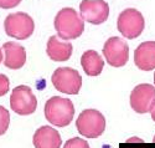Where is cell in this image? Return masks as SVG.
Returning <instances> with one entry per match:
<instances>
[{
	"mask_svg": "<svg viewBox=\"0 0 155 148\" xmlns=\"http://www.w3.org/2000/svg\"><path fill=\"white\" fill-rule=\"evenodd\" d=\"M81 65L83 67V71L88 76H98L103 71L104 61L102 56L94 50H87L81 56Z\"/></svg>",
	"mask_w": 155,
	"mask_h": 148,
	"instance_id": "9a60e30c",
	"label": "cell"
},
{
	"mask_svg": "<svg viewBox=\"0 0 155 148\" xmlns=\"http://www.w3.org/2000/svg\"><path fill=\"white\" fill-rule=\"evenodd\" d=\"M21 3V0H0V8L2 9H11L15 8Z\"/></svg>",
	"mask_w": 155,
	"mask_h": 148,
	"instance_id": "d6986e66",
	"label": "cell"
},
{
	"mask_svg": "<svg viewBox=\"0 0 155 148\" xmlns=\"http://www.w3.org/2000/svg\"><path fill=\"white\" fill-rule=\"evenodd\" d=\"M76 127L86 138H97L106 129V118L97 110H84L76 119Z\"/></svg>",
	"mask_w": 155,
	"mask_h": 148,
	"instance_id": "3957f363",
	"label": "cell"
},
{
	"mask_svg": "<svg viewBox=\"0 0 155 148\" xmlns=\"http://www.w3.org/2000/svg\"><path fill=\"white\" fill-rule=\"evenodd\" d=\"M55 88L66 95H77L82 87V77L80 72L71 67H58L51 77Z\"/></svg>",
	"mask_w": 155,
	"mask_h": 148,
	"instance_id": "277c9868",
	"label": "cell"
},
{
	"mask_svg": "<svg viewBox=\"0 0 155 148\" xmlns=\"http://www.w3.org/2000/svg\"><path fill=\"white\" fill-rule=\"evenodd\" d=\"M130 107L137 113H149L155 105V87L149 84L135 86L130 93Z\"/></svg>",
	"mask_w": 155,
	"mask_h": 148,
	"instance_id": "9c48e42d",
	"label": "cell"
},
{
	"mask_svg": "<svg viewBox=\"0 0 155 148\" xmlns=\"http://www.w3.org/2000/svg\"><path fill=\"white\" fill-rule=\"evenodd\" d=\"M143 142L144 141L141 138H137V137H132V138L127 139V143H143Z\"/></svg>",
	"mask_w": 155,
	"mask_h": 148,
	"instance_id": "ffe728a7",
	"label": "cell"
},
{
	"mask_svg": "<svg viewBox=\"0 0 155 148\" xmlns=\"http://www.w3.org/2000/svg\"><path fill=\"white\" fill-rule=\"evenodd\" d=\"M153 142H154V143H155V136H154V138H153Z\"/></svg>",
	"mask_w": 155,
	"mask_h": 148,
	"instance_id": "cb8c5ba5",
	"label": "cell"
},
{
	"mask_svg": "<svg viewBox=\"0 0 155 148\" xmlns=\"http://www.w3.org/2000/svg\"><path fill=\"white\" fill-rule=\"evenodd\" d=\"M103 55L110 66L122 67L129 60V46L120 37H109L103 46Z\"/></svg>",
	"mask_w": 155,
	"mask_h": 148,
	"instance_id": "ba28073f",
	"label": "cell"
},
{
	"mask_svg": "<svg viewBox=\"0 0 155 148\" xmlns=\"http://www.w3.org/2000/svg\"><path fill=\"white\" fill-rule=\"evenodd\" d=\"M10 125V115L5 107L0 106V136L5 134Z\"/></svg>",
	"mask_w": 155,
	"mask_h": 148,
	"instance_id": "2e32d148",
	"label": "cell"
},
{
	"mask_svg": "<svg viewBox=\"0 0 155 148\" xmlns=\"http://www.w3.org/2000/svg\"><path fill=\"white\" fill-rule=\"evenodd\" d=\"M2 60H3V52H2V49H0V64H2Z\"/></svg>",
	"mask_w": 155,
	"mask_h": 148,
	"instance_id": "7402d4cb",
	"label": "cell"
},
{
	"mask_svg": "<svg viewBox=\"0 0 155 148\" xmlns=\"http://www.w3.org/2000/svg\"><path fill=\"white\" fill-rule=\"evenodd\" d=\"M10 107L16 115L29 116L36 111L37 100L29 86H16L10 96Z\"/></svg>",
	"mask_w": 155,
	"mask_h": 148,
	"instance_id": "52a82bcc",
	"label": "cell"
},
{
	"mask_svg": "<svg viewBox=\"0 0 155 148\" xmlns=\"http://www.w3.org/2000/svg\"><path fill=\"white\" fill-rule=\"evenodd\" d=\"M80 12L83 20L93 25H101L109 16V5L104 0H82Z\"/></svg>",
	"mask_w": 155,
	"mask_h": 148,
	"instance_id": "30bf717a",
	"label": "cell"
},
{
	"mask_svg": "<svg viewBox=\"0 0 155 148\" xmlns=\"http://www.w3.org/2000/svg\"><path fill=\"white\" fill-rule=\"evenodd\" d=\"M74 115V106L70 98L54 96L46 101L45 117L51 125L56 127L68 126Z\"/></svg>",
	"mask_w": 155,
	"mask_h": 148,
	"instance_id": "7a4b0ae2",
	"label": "cell"
},
{
	"mask_svg": "<svg viewBox=\"0 0 155 148\" xmlns=\"http://www.w3.org/2000/svg\"><path fill=\"white\" fill-rule=\"evenodd\" d=\"M154 84H155V74H154Z\"/></svg>",
	"mask_w": 155,
	"mask_h": 148,
	"instance_id": "d4e9b609",
	"label": "cell"
},
{
	"mask_svg": "<svg viewBox=\"0 0 155 148\" xmlns=\"http://www.w3.org/2000/svg\"><path fill=\"white\" fill-rule=\"evenodd\" d=\"M4 51V65L8 69L19 70L26 62V50L18 43L8 41L3 45Z\"/></svg>",
	"mask_w": 155,
	"mask_h": 148,
	"instance_id": "8fae6325",
	"label": "cell"
},
{
	"mask_svg": "<svg viewBox=\"0 0 155 148\" xmlns=\"http://www.w3.org/2000/svg\"><path fill=\"white\" fill-rule=\"evenodd\" d=\"M10 90V80L6 75L0 74V97L6 95Z\"/></svg>",
	"mask_w": 155,
	"mask_h": 148,
	"instance_id": "ac0fdd59",
	"label": "cell"
},
{
	"mask_svg": "<svg viewBox=\"0 0 155 148\" xmlns=\"http://www.w3.org/2000/svg\"><path fill=\"white\" fill-rule=\"evenodd\" d=\"M150 115H151V118H153V121L155 122V105H154V107L151 108V111H150Z\"/></svg>",
	"mask_w": 155,
	"mask_h": 148,
	"instance_id": "44dd1931",
	"label": "cell"
},
{
	"mask_svg": "<svg viewBox=\"0 0 155 148\" xmlns=\"http://www.w3.org/2000/svg\"><path fill=\"white\" fill-rule=\"evenodd\" d=\"M4 28L8 36L15 37L18 40H26L32 35L35 24L30 15H28L26 12L19 11L6 16Z\"/></svg>",
	"mask_w": 155,
	"mask_h": 148,
	"instance_id": "8992f818",
	"label": "cell"
},
{
	"mask_svg": "<svg viewBox=\"0 0 155 148\" xmlns=\"http://www.w3.org/2000/svg\"><path fill=\"white\" fill-rule=\"evenodd\" d=\"M72 51H73V47H72L71 43L63 41L62 39H60L56 35H52L48 39L47 46H46V52H47V56L52 61L62 62V61L70 60Z\"/></svg>",
	"mask_w": 155,
	"mask_h": 148,
	"instance_id": "4fadbf2b",
	"label": "cell"
},
{
	"mask_svg": "<svg viewBox=\"0 0 155 148\" xmlns=\"http://www.w3.org/2000/svg\"><path fill=\"white\" fill-rule=\"evenodd\" d=\"M134 64L143 71L155 69V41H144L135 49Z\"/></svg>",
	"mask_w": 155,
	"mask_h": 148,
	"instance_id": "7c38bea8",
	"label": "cell"
},
{
	"mask_svg": "<svg viewBox=\"0 0 155 148\" xmlns=\"http://www.w3.org/2000/svg\"><path fill=\"white\" fill-rule=\"evenodd\" d=\"M35 148H61L62 139L60 133L51 126H42L34 134Z\"/></svg>",
	"mask_w": 155,
	"mask_h": 148,
	"instance_id": "5bb4252c",
	"label": "cell"
},
{
	"mask_svg": "<svg viewBox=\"0 0 155 148\" xmlns=\"http://www.w3.org/2000/svg\"><path fill=\"white\" fill-rule=\"evenodd\" d=\"M127 148H144V147H127Z\"/></svg>",
	"mask_w": 155,
	"mask_h": 148,
	"instance_id": "603a6c76",
	"label": "cell"
},
{
	"mask_svg": "<svg viewBox=\"0 0 155 148\" xmlns=\"http://www.w3.org/2000/svg\"><path fill=\"white\" fill-rule=\"evenodd\" d=\"M63 148H91V147L87 143V141H84L80 137H73L64 143Z\"/></svg>",
	"mask_w": 155,
	"mask_h": 148,
	"instance_id": "e0dca14e",
	"label": "cell"
},
{
	"mask_svg": "<svg viewBox=\"0 0 155 148\" xmlns=\"http://www.w3.org/2000/svg\"><path fill=\"white\" fill-rule=\"evenodd\" d=\"M145 20L143 14L133 8L123 10L117 20V28L125 39H135L144 30Z\"/></svg>",
	"mask_w": 155,
	"mask_h": 148,
	"instance_id": "5b68a950",
	"label": "cell"
},
{
	"mask_svg": "<svg viewBox=\"0 0 155 148\" xmlns=\"http://www.w3.org/2000/svg\"><path fill=\"white\" fill-rule=\"evenodd\" d=\"M55 29L62 40H73L80 37L84 31V20L73 8L61 9L55 18Z\"/></svg>",
	"mask_w": 155,
	"mask_h": 148,
	"instance_id": "6da1fadb",
	"label": "cell"
}]
</instances>
